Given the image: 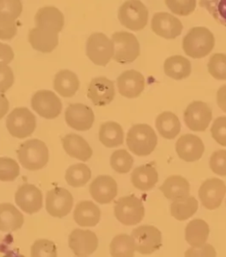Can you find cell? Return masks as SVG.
<instances>
[{
  "label": "cell",
  "instance_id": "18",
  "mask_svg": "<svg viewBox=\"0 0 226 257\" xmlns=\"http://www.w3.org/2000/svg\"><path fill=\"white\" fill-rule=\"evenodd\" d=\"M88 97L95 106H105L115 97V87L108 78H94L88 85Z\"/></svg>",
  "mask_w": 226,
  "mask_h": 257
},
{
  "label": "cell",
  "instance_id": "24",
  "mask_svg": "<svg viewBox=\"0 0 226 257\" xmlns=\"http://www.w3.org/2000/svg\"><path fill=\"white\" fill-rule=\"evenodd\" d=\"M62 144L67 155L80 161H88L93 155L89 144L81 136L75 134H70L63 137Z\"/></svg>",
  "mask_w": 226,
  "mask_h": 257
},
{
  "label": "cell",
  "instance_id": "22",
  "mask_svg": "<svg viewBox=\"0 0 226 257\" xmlns=\"http://www.w3.org/2000/svg\"><path fill=\"white\" fill-rule=\"evenodd\" d=\"M36 27L43 30H51L59 34L63 30L65 18L62 13L54 7H44L37 11L35 16Z\"/></svg>",
  "mask_w": 226,
  "mask_h": 257
},
{
  "label": "cell",
  "instance_id": "19",
  "mask_svg": "<svg viewBox=\"0 0 226 257\" xmlns=\"http://www.w3.org/2000/svg\"><path fill=\"white\" fill-rule=\"evenodd\" d=\"M117 84L121 96L127 98H136L145 88V78L138 71L128 70L119 76Z\"/></svg>",
  "mask_w": 226,
  "mask_h": 257
},
{
  "label": "cell",
  "instance_id": "32",
  "mask_svg": "<svg viewBox=\"0 0 226 257\" xmlns=\"http://www.w3.org/2000/svg\"><path fill=\"white\" fill-rule=\"evenodd\" d=\"M185 234L186 242L191 246H203L209 235V226L204 220L196 218L186 225Z\"/></svg>",
  "mask_w": 226,
  "mask_h": 257
},
{
  "label": "cell",
  "instance_id": "44",
  "mask_svg": "<svg viewBox=\"0 0 226 257\" xmlns=\"http://www.w3.org/2000/svg\"><path fill=\"white\" fill-rule=\"evenodd\" d=\"M209 166L213 173L219 176H226V151H215L210 157Z\"/></svg>",
  "mask_w": 226,
  "mask_h": 257
},
{
  "label": "cell",
  "instance_id": "37",
  "mask_svg": "<svg viewBox=\"0 0 226 257\" xmlns=\"http://www.w3.org/2000/svg\"><path fill=\"white\" fill-rule=\"evenodd\" d=\"M134 165V158L126 150L114 151L110 157V166L117 173L124 174L131 171Z\"/></svg>",
  "mask_w": 226,
  "mask_h": 257
},
{
  "label": "cell",
  "instance_id": "1",
  "mask_svg": "<svg viewBox=\"0 0 226 257\" xmlns=\"http://www.w3.org/2000/svg\"><path fill=\"white\" fill-rule=\"evenodd\" d=\"M215 46V37L205 27H195L188 31L182 42L184 52L192 59H202L208 56Z\"/></svg>",
  "mask_w": 226,
  "mask_h": 257
},
{
  "label": "cell",
  "instance_id": "45",
  "mask_svg": "<svg viewBox=\"0 0 226 257\" xmlns=\"http://www.w3.org/2000/svg\"><path fill=\"white\" fill-rule=\"evenodd\" d=\"M211 136L217 144L226 147V117H219L212 125Z\"/></svg>",
  "mask_w": 226,
  "mask_h": 257
},
{
  "label": "cell",
  "instance_id": "11",
  "mask_svg": "<svg viewBox=\"0 0 226 257\" xmlns=\"http://www.w3.org/2000/svg\"><path fill=\"white\" fill-rule=\"evenodd\" d=\"M31 106L41 117L47 119L58 118L62 110L59 96L51 90H39L34 94Z\"/></svg>",
  "mask_w": 226,
  "mask_h": 257
},
{
  "label": "cell",
  "instance_id": "5",
  "mask_svg": "<svg viewBox=\"0 0 226 257\" xmlns=\"http://www.w3.org/2000/svg\"><path fill=\"white\" fill-rule=\"evenodd\" d=\"M114 44L113 59L120 64H129L134 62L141 54V48L139 41L135 35L120 31L112 35Z\"/></svg>",
  "mask_w": 226,
  "mask_h": 257
},
{
  "label": "cell",
  "instance_id": "38",
  "mask_svg": "<svg viewBox=\"0 0 226 257\" xmlns=\"http://www.w3.org/2000/svg\"><path fill=\"white\" fill-rule=\"evenodd\" d=\"M200 7L206 9L216 22L226 27V0H200Z\"/></svg>",
  "mask_w": 226,
  "mask_h": 257
},
{
  "label": "cell",
  "instance_id": "39",
  "mask_svg": "<svg viewBox=\"0 0 226 257\" xmlns=\"http://www.w3.org/2000/svg\"><path fill=\"white\" fill-rule=\"evenodd\" d=\"M208 73L219 81H226V54L215 53L208 63Z\"/></svg>",
  "mask_w": 226,
  "mask_h": 257
},
{
  "label": "cell",
  "instance_id": "7",
  "mask_svg": "<svg viewBox=\"0 0 226 257\" xmlns=\"http://www.w3.org/2000/svg\"><path fill=\"white\" fill-rule=\"evenodd\" d=\"M37 127V118L28 108H15L7 118V128L12 136L24 139L33 134Z\"/></svg>",
  "mask_w": 226,
  "mask_h": 257
},
{
  "label": "cell",
  "instance_id": "6",
  "mask_svg": "<svg viewBox=\"0 0 226 257\" xmlns=\"http://www.w3.org/2000/svg\"><path fill=\"white\" fill-rule=\"evenodd\" d=\"M114 215L121 224L135 225L145 216V208L141 199L135 195L124 196L118 200L114 207Z\"/></svg>",
  "mask_w": 226,
  "mask_h": 257
},
{
  "label": "cell",
  "instance_id": "14",
  "mask_svg": "<svg viewBox=\"0 0 226 257\" xmlns=\"http://www.w3.org/2000/svg\"><path fill=\"white\" fill-rule=\"evenodd\" d=\"M68 244L76 256H88L98 247V238L89 230L75 229L70 233Z\"/></svg>",
  "mask_w": 226,
  "mask_h": 257
},
{
  "label": "cell",
  "instance_id": "47",
  "mask_svg": "<svg viewBox=\"0 0 226 257\" xmlns=\"http://www.w3.org/2000/svg\"><path fill=\"white\" fill-rule=\"evenodd\" d=\"M15 82V75L10 66L0 65V93L4 94Z\"/></svg>",
  "mask_w": 226,
  "mask_h": 257
},
{
  "label": "cell",
  "instance_id": "36",
  "mask_svg": "<svg viewBox=\"0 0 226 257\" xmlns=\"http://www.w3.org/2000/svg\"><path fill=\"white\" fill-rule=\"evenodd\" d=\"M91 179V170L84 164L70 166L66 173L67 184L73 188H81Z\"/></svg>",
  "mask_w": 226,
  "mask_h": 257
},
{
  "label": "cell",
  "instance_id": "51",
  "mask_svg": "<svg viewBox=\"0 0 226 257\" xmlns=\"http://www.w3.org/2000/svg\"><path fill=\"white\" fill-rule=\"evenodd\" d=\"M9 110V101L4 94H0V119L4 118L5 115Z\"/></svg>",
  "mask_w": 226,
  "mask_h": 257
},
{
  "label": "cell",
  "instance_id": "40",
  "mask_svg": "<svg viewBox=\"0 0 226 257\" xmlns=\"http://www.w3.org/2000/svg\"><path fill=\"white\" fill-rule=\"evenodd\" d=\"M31 257H58L57 246L49 239H37L31 246Z\"/></svg>",
  "mask_w": 226,
  "mask_h": 257
},
{
  "label": "cell",
  "instance_id": "48",
  "mask_svg": "<svg viewBox=\"0 0 226 257\" xmlns=\"http://www.w3.org/2000/svg\"><path fill=\"white\" fill-rule=\"evenodd\" d=\"M216 252L214 246L210 244H205L203 246L191 247L185 253V257H215Z\"/></svg>",
  "mask_w": 226,
  "mask_h": 257
},
{
  "label": "cell",
  "instance_id": "4",
  "mask_svg": "<svg viewBox=\"0 0 226 257\" xmlns=\"http://www.w3.org/2000/svg\"><path fill=\"white\" fill-rule=\"evenodd\" d=\"M119 20L123 26L133 31L143 30L149 21V11L140 0H128L119 10Z\"/></svg>",
  "mask_w": 226,
  "mask_h": 257
},
{
  "label": "cell",
  "instance_id": "49",
  "mask_svg": "<svg viewBox=\"0 0 226 257\" xmlns=\"http://www.w3.org/2000/svg\"><path fill=\"white\" fill-rule=\"evenodd\" d=\"M15 58V53L10 45L0 43V65H8Z\"/></svg>",
  "mask_w": 226,
  "mask_h": 257
},
{
  "label": "cell",
  "instance_id": "8",
  "mask_svg": "<svg viewBox=\"0 0 226 257\" xmlns=\"http://www.w3.org/2000/svg\"><path fill=\"white\" fill-rule=\"evenodd\" d=\"M86 52L95 65L105 66L114 56V44L104 34H92L87 41Z\"/></svg>",
  "mask_w": 226,
  "mask_h": 257
},
{
  "label": "cell",
  "instance_id": "26",
  "mask_svg": "<svg viewBox=\"0 0 226 257\" xmlns=\"http://www.w3.org/2000/svg\"><path fill=\"white\" fill-rule=\"evenodd\" d=\"M101 218V211L91 201H82L77 204L73 219L81 227H94Z\"/></svg>",
  "mask_w": 226,
  "mask_h": 257
},
{
  "label": "cell",
  "instance_id": "17",
  "mask_svg": "<svg viewBox=\"0 0 226 257\" xmlns=\"http://www.w3.org/2000/svg\"><path fill=\"white\" fill-rule=\"evenodd\" d=\"M154 33L165 39H175L182 33L183 25L179 19L168 13H157L151 21Z\"/></svg>",
  "mask_w": 226,
  "mask_h": 257
},
{
  "label": "cell",
  "instance_id": "9",
  "mask_svg": "<svg viewBox=\"0 0 226 257\" xmlns=\"http://www.w3.org/2000/svg\"><path fill=\"white\" fill-rule=\"evenodd\" d=\"M132 238L135 241V248L142 254H151L159 249L162 243V233L153 225H142L132 231Z\"/></svg>",
  "mask_w": 226,
  "mask_h": 257
},
{
  "label": "cell",
  "instance_id": "12",
  "mask_svg": "<svg viewBox=\"0 0 226 257\" xmlns=\"http://www.w3.org/2000/svg\"><path fill=\"white\" fill-rule=\"evenodd\" d=\"M45 206L48 213L52 217H66L73 208V195L66 188H53L46 195Z\"/></svg>",
  "mask_w": 226,
  "mask_h": 257
},
{
  "label": "cell",
  "instance_id": "34",
  "mask_svg": "<svg viewBox=\"0 0 226 257\" xmlns=\"http://www.w3.org/2000/svg\"><path fill=\"white\" fill-rule=\"evenodd\" d=\"M135 251L134 239L126 233L115 236L109 244L111 257H134Z\"/></svg>",
  "mask_w": 226,
  "mask_h": 257
},
{
  "label": "cell",
  "instance_id": "10",
  "mask_svg": "<svg viewBox=\"0 0 226 257\" xmlns=\"http://www.w3.org/2000/svg\"><path fill=\"white\" fill-rule=\"evenodd\" d=\"M212 120V110L202 101H193L186 107L184 121L186 126L194 132H203Z\"/></svg>",
  "mask_w": 226,
  "mask_h": 257
},
{
  "label": "cell",
  "instance_id": "46",
  "mask_svg": "<svg viewBox=\"0 0 226 257\" xmlns=\"http://www.w3.org/2000/svg\"><path fill=\"white\" fill-rule=\"evenodd\" d=\"M17 34L16 22L11 19L0 17V39L11 40Z\"/></svg>",
  "mask_w": 226,
  "mask_h": 257
},
{
  "label": "cell",
  "instance_id": "35",
  "mask_svg": "<svg viewBox=\"0 0 226 257\" xmlns=\"http://www.w3.org/2000/svg\"><path fill=\"white\" fill-rule=\"evenodd\" d=\"M198 210V201L193 196L175 201L171 205V214L177 220L184 221L193 217Z\"/></svg>",
  "mask_w": 226,
  "mask_h": 257
},
{
  "label": "cell",
  "instance_id": "29",
  "mask_svg": "<svg viewBox=\"0 0 226 257\" xmlns=\"http://www.w3.org/2000/svg\"><path fill=\"white\" fill-rule=\"evenodd\" d=\"M53 87L60 96L72 97L80 87V81L76 74L70 70L59 71L55 75Z\"/></svg>",
  "mask_w": 226,
  "mask_h": 257
},
{
  "label": "cell",
  "instance_id": "15",
  "mask_svg": "<svg viewBox=\"0 0 226 257\" xmlns=\"http://www.w3.org/2000/svg\"><path fill=\"white\" fill-rule=\"evenodd\" d=\"M15 202L24 212L35 214L43 207V194L32 184H23L15 193Z\"/></svg>",
  "mask_w": 226,
  "mask_h": 257
},
{
  "label": "cell",
  "instance_id": "42",
  "mask_svg": "<svg viewBox=\"0 0 226 257\" xmlns=\"http://www.w3.org/2000/svg\"><path fill=\"white\" fill-rule=\"evenodd\" d=\"M164 2L174 15L188 16L196 8L197 0H164Z\"/></svg>",
  "mask_w": 226,
  "mask_h": 257
},
{
  "label": "cell",
  "instance_id": "2",
  "mask_svg": "<svg viewBox=\"0 0 226 257\" xmlns=\"http://www.w3.org/2000/svg\"><path fill=\"white\" fill-rule=\"evenodd\" d=\"M127 144L134 154L138 157H147L157 147V136L150 125L137 124L129 129Z\"/></svg>",
  "mask_w": 226,
  "mask_h": 257
},
{
  "label": "cell",
  "instance_id": "52",
  "mask_svg": "<svg viewBox=\"0 0 226 257\" xmlns=\"http://www.w3.org/2000/svg\"><path fill=\"white\" fill-rule=\"evenodd\" d=\"M76 257H87V256H76Z\"/></svg>",
  "mask_w": 226,
  "mask_h": 257
},
{
  "label": "cell",
  "instance_id": "21",
  "mask_svg": "<svg viewBox=\"0 0 226 257\" xmlns=\"http://www.w3.org/2000/svg\"><path fill=\"white\" fill-rule=\"evenodd\" d=\"M204 144L201 138L194 135H184L180 136L176 143V152L185 162H195L199 160L204 153Z\"/></svg>",
  "mask_w": 226,
  "mask_h": 257
},
{
  "label": "cell",
  "instance_id": "20",
  "mask_svg": "<svg viewBox=\"0 0 226 257\" xmlns=\"http://www.w3.org/2000/svg\"><path fill=\"white\" fill-rule=\"evenodd\" d=\"M89 193L95 202L100 204H108L117 196V182L112 177L100 175L92 181Z\"/></svg>",
  "mask_w": 226,
  "mask_h": 257
},
{
  "label": "cell",
  "instance_id": "25",
  "mask_svg": "<svg viewBox=\"0 0 226 257\" xmlns=\"http://www.w3.org/2000/svg\"><path fill=\"white\" fill-rule=\"evenodd\" d=\"M160 190L169 200L173 202L179 201L189 196V182L180 175H172L164 180Z\"/></svg>",
  "mask_w": 226,
  "mask_h": 257
},
{
  "label": "cell",
  "instance_id": "28",
  "mask_svg": "<svg viewBox=\"0 0 226 257\" xmlns=\"http://www.w3.org/2000/svg\"><path fill=\"white\" fill-rule=\"evenodd\" d=\"M132 184L142 191H149L158 181V173L152 165H144L134 170L131 175Z\"/></svg>",
  "mask_w": 226,
  "mask_h": 257
},
{
  "label": "cell",
  "instance_id": "27",
  "mask_svg": "<svg viewBox=\"0 0 226 257\" xmlns=\"http://www.w3.org/2000/svg\"><path fill=\"white\" fill-rule=\"evenodd\" d=\"M24 217L22 212L11 203L0 204V231L12 232L22 228Z\"/></svg>",
  "mask_w": 226,
  "mask_h": 257
},
{
  "label": "cell",
  "instance_id": "13",
  "mask_svg": "<svg viewBox=\"0 0 226 257\" xmlns=\"http://www.w3.org/2000/svg\"><path fill=\"white\" fill-rule=\"evenodd\" d=\"M225 194V183L216 178L205 180L199 189V197L202 205L210 210L221 206Z\"/></svg>",
  "mask_w": 226,
  "mask_h": 257
},
{
  "label": "cell",
  "instance_id": "3",
  "mask_svg": "<svg viewBox=\"0 0 226 257\" xmlns=\"http://www.w3.org/2000/svg\"><path fill=\"white\" fill-rule=\"evenodd\" d=\"M17 155L20 164L30 171L43 169L49 161L47 146L38 139L29 140L23 143L19 148Z\"/></svg>",
  "mask_w": 226,
  "mask_h": 257
},
{
  "label": "cell",
  "instance_id": "43",
  "mask_svg": "<svg viewBox=\"0 0 226 257\" xmlns=\"http://www.w3.org/2000/svg\"><path fill=\"white\" fill-rule=\"evenodd\" d=\"M21 0H0V17L16 21L22 13Z\"/></svg>",
  "mask_w": 226,
  "mask_h": 257
},
{
  "label": "cell",
  "instance_id": "30",
  "mask_svg": "<svg viewBox=\"0 0 226 257\" xmlns=\"http://www.w3.org/2000/svg\"><path fill=\"white\" fill-rule=\"evenodd\" d=\"M164 73L168 77L180 81L189 77L192 66L188 59L183 56H172L164 61Z\"/></svg>",
  "mask_w": 226,
  "mask_h": 257
},
{
  "label": "cell",
  "instance_id": "16",
  "mask_svg": "<svg viewBox=\"0 0 226 257\" xmlns=\"http://www.w3.org/2000/svg\"><path fill=\"white\" fill-rule=\"evenodd\" d=\"M66 124L77 131H87L95 121V114L90 107L82 103H73L65 113Z\"/></svg>",
  "mask_w": 226,
  "mask_h": 257
},
{
  "label": "cell",
  "instance_id": "31",
  "mask_svg": "<svg viewBox=\"0 0 226 257\" xmlns=\"http://www.w3.org/2000/svg\"><path fill=\"white\" fill-rule=\"evenodd\" d=\"M99 140L105 147H119L124 143V130L117 122H105L100 126Z\"/></svg>",
  "mask_w": 226,
  "mask_h": 257
},
{
  "label": "cell",
  "instance_id": "50",
  "mask_svg": "<svg viewBox=\"0 0 226 257\" xmlns=\"http://www.w3.org/2000/svg\"><path fill=\"white\" fill-rule=\"evenodd\" d=\"M216 101L219 108L226 112V85H222L216 94Z\"/></svg>",
  "mask_w": 226,
  "mask_h": 257
},
{
  "label": "cell",
  "instance_id": "33",
  "mask_svg": "<svg viewBox=\"0 0 226 257\" xmlns=\"http://www.w3.org/2000/svg\"><path fill=\"white\" fill-rule=\"evenodd\" d=\"M156 126L160 136L168 140L176 138L181 129L179 118L171 111L159 114L156 120Z\"/></svg>",
  "mask_w": 226,
  "mask_h": 257
},
{
  "label": "cell",
  "instance_id": "23",
  "mask_svg": "<svg viewBox=\"0 0 226 257\" xmlns=\"http://www.w3.org/2000/svg\"><path fill=\"white\" fill-rule=\"evenodd\" d=\"M29 41L32 48L37 52L50 53L53 52L59 44V34L36 27L30 30Z\"/></svg>",
  "mask_w": 226,
  "mask_h": 257
},
{
  "label": "cell",
  "instance_id": "41",
  "mask_svg": "<svg viewBox=\"0 0 226 257\" xmlns=\"http://www.w3.org/2000/svg\"><path fill=\"white\" fill-rule=\"evenodd\" d=\"M20 174V166L15 159L0 158V181H14Z\"/></svg>",
  "mask_w": 226,
  "mask_h": 257
}]
</instances>
